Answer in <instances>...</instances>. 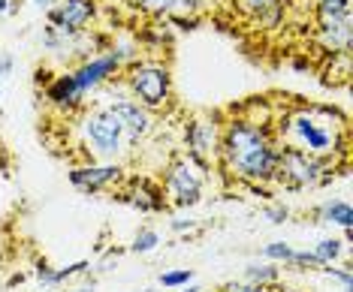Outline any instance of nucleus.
<instances>
[{"mask_svg":"<svg viewBox=\"0 0 353 292\" xmlns=\"http://www.w3.org/2000/svg\"><path fill=\"white\" fill-rule=\"evenodd\" d=\"M278 148L281 145L272 139L269 127H256L248 124L245 118H236L221 133L218 157L223 160L230 175L242 178L248 184H260L275 178Z\"/></svg>","mask_w":353,"mask_h":292,"instance_id":"obj_1","label":"nucleus"},{"mask_svg":"<svg viewBox=\"0 0 353 292\" xmlns=\"http://www.w3.org/2000/svg\"><path fill=\"white\" fill-rule=\"evenodd\" d=\"M278 136L287 139L284 148L305 151L311 157H329L335 151H344V136L335 133V124L320 121V109H299L278 121Z\"/></svg>","mask_w":353,"mask_h":292,"instance_id":"obj_2","label":"nucleus"},{"mask_svg":"<svg viewBox=\"0 0 353 292\" xmlns=\"http://www.w3.org/2000/svg\"><path fill=\"white\" fill-rule=\"evenodd\" d=\"M272 181H281L287 190H305L332 181V160L311 157L296 148H278V169Z\"/></svg>","mask_w":353,"mask_h":292,"instance_id":"obj_3","label":"nucleus"},{"mask_svg":"<svg viewBox=\"0 0 353 292\" xmlns=\"http://www.w3.org/2000/svg\"><path fill=\"white\" fill-rule=\"evenodd\" d=\"M127 87H130V100H136L142 109H160L170 103L172 79L170 70L160 63H136L127 76Z\"/></svg>","mask_w":353,"mask_h":292,"instance_id":"obj_4","label":"nucleus"},{"mask_svg":"<svg viewBox=\"0 0 353 292\" xmlns=\"http://www.w3.org/2000/svg\"><path fill=\"white\" fill-rule=\"evenodd\" d=\"M85 139L100 157H118L124 151V124L109 109H97L85 118Z\"/></svg>","mask_w":353,"mask_h":292,"instance_id":"obj_5","label":"nucleus"},{"mask_svg":"<svg viewBox=\"0 0 353 292\" xmlns=\"http://www.w3.org/2000/svg\"><path fill=\"white\" fill-rule=\"evenodd\" d=\"M205 181V166L196 163L190 157H181L166 169V190L175 196V205L188 208L199 202V190H203Z\"/></svg>","mask_w":353,"mask_h":292,"instance_id":"obj_6","label":"nucleus"},{"mask_svg":"<svg viewBox=\"0 0 353 292\" xmlns=\"http://www.w3.org/2000/svg\"><path fill=\"white\" fill-rule=\"evenodd\" d=\"M184 145H188V157L205 166L212 157H218L221 133H218V127H214L212 121L194 118L188 127H184Z\"/></svg>","mask_w":353,"mask_h":292,"instance_id":"obj_7","label":"nucleus"},{"mask_svg":"<svg viewBox=\"0 0 353 292\" xmlns=\"http://www.w3.org/2000/svg\"><path fill=\"white\" fill-rule=\"evenodd\" d=\"M94 19V0H61L54 10H49L52 28L63 36H73Z\"/></svg>","mask_w":353,"mask_h":292,"instance_id":"obj_8","label":"nucleus"},{"mask_svg":"<svg viewBox=\"0 0 353 292\" xmlns=\"http://www.w3.org/2000/svg\"><path fill=\"white\" fill-rule=\"evenodd\" d=\"M112 112L118 115V121L124 124V136L130 142H139L142 136H148V129H151V115H148V109H142L136 100H130V96H124V100H115L109 105Z\"/></svg>","mask_w":353,"mask_h":292,"instance_id":"obj_9","label":"nucleus"},{"mask_svg":"<svg viewBox=\"0 0 353 292\" xmlns=\"http://www.w3.org/2000/svg\"><path fill=\"white\" fill-rule=\"evenodd\" d=\"M118 67L121 63L115 61V54H100V58H91V61H85L82 67H79L73 72V79H76V85H79V91L88 94V91H94L97 85H103L109 76H115Z\"/></svg>","mask_w":353,"mask_h":292,"instance_id":"obj_10","label":"nucleus"},{"mask_svg":"<svg viewBox=\"0 0 353 292\" xmlns=\"http://www.w3.org/2000/svg\"><path fill=\"white\" fill-rule=\"evenodd\" d=\"M121 178V166H115V163H109V166H79L70 172V184L79 190H85V193H97L103 190L106 184L112 181H118Z\"/></svg>","mask_w":353,"mask_h":292,"instance_id":"obj_11","label":"nucleus"},{"mask_svg":"<svg viewBox=\"0 0 353 292\" xmlns=\"http://www.w3.org/2000/svg\"><path fill=\"white\" fill-rule=\"evenodd\" d=\"M46 96H49L52 105H58V109H76L79 103H82V91H79L73 72H67V76H58L54 82L46 87Z\"/></svg>","mask_w":353,"mask_h":292,"instance_id":"obj_12","label":"nucleus"},{"mask_svg":"<svg viewBox=\"0 0 353 292\" xmlns=\"http://www.w3.org/2000/svg\"><path fill=\"white\" fill-rule=\"evenodd\" d=\"M317 43L332 54H341V52H350V43H353V21H344V24H326V28H317Z\"/></svg>","mask_w":353,"mask_h":292,"instance_id":"obj_13","label":"nucleus"},{"mask_svg":"<svg viewBox=\"0 0 353 292\" xmlns=\"http://www.w3.org/2000/svg\"><path fill=\"white\" fill-rule=\"evenodd\" d=\"M130 205H136L139 211H145V214H148V211H163V205H166L163 187H157V184L148 181V178H136Z\"/></svg>","mask_w":353,"mask_h":292,"instance_id":"obj_14","label":"nucleus"},{"mask_svg":"<svg viewBox=\"0 0 353 292\" xmlns=\"http://www.w3.org/2000/svg\"><path fill=\"white\" fill-rule=\"evenodd\" d=\"M317 21L320 28L350 21V0H317Z\"/></svg>","mask_w":353,"mask_h":292,"instance_id":"obj_15","label":"nucleus"},{"mask_svg":"<svg viewBox=\"0 0 353 292\" xmlns=\"http://www.w3.org/2000/svg\"><path fill=\"white\" fill-rule=\"evenodd\" d=\"M320 223H332V226H341V229H350V226H353V208H350V202L329 199L326 205L320 208Z\"/></svg>","mask_w":353,"mask_h":292,"instance_id":"obj_16","label":"nucleus"},{"mask_svg":"<svg viewBox=\"0 0 353 292\" xmlns=\"http://www.w3.org/2000/svg\"><path fill=\"white\" fill-rule=\"evenodd\" d=\"M245 278H248V283H254V286L266 289L269 283L281 280V269H278V265H272V262H251L245 269Z\"/></svg>","mask_w":353,"mask_h":292,"instance_id":"obj_17","label":"nucleus"},{"mask_svg":"<svg viewBox=\"0 0 353 292\" xmlns=\"http://www.w3.org/2000/svg\"><path fill=\"white\" fill-rule=\"evenodd\" d=\"M85 269H88L85 259H82V262L67 265V269H58V271H52V269H39V271H37V280H39V283H46V286H58V283L70 280V278H76V274H82Z\"/></svg>","mask_w":353,"mask_h":292,"instance_id":"obj_18","label":"nucleus"},{"mask_svg":"<svg viewBox=\"0 0 353 292\" xmlns=\"http://www.w3.org/2000/svg\"><path fill=\"white\" fill-rule=\"evenodd\" d=\"M341 250H344V241H339V238H323V241H320V244L314 247V256H317L323 265H332L335 259L341 256Z\"/></svg>","mask_w":353,"mask_h":292,"instance_id":"obj_19","label":"nucleus"},{"mask_svg":"<svg viewBox=\"0 0 353 292\" xmlns=\"http://www.w3.org/2000/svg\"><path fill=\"white\" fill-rule=\"evenodd\" d=\"M160 244V235H157V229H151V226H145V229H139L136 232V238H133V244H130V250L133 253H151Z\"/></svg>","mask_w":353,"mask_h":292,"instance_id":"obj_20","label":"nucleus"},{"mask_svg":"<svg viewBox=\"0 0 353 292\" xmlns=\"http://www.w3.org/2000/svg\"><path fill=\"white\" fill-rule=\"evenodd\" d=\"M188 283H194V271L190 269H175V271L160 274V286H166V289H181Z\"/></svg>","mask_w":353,"mask_h":292,"instance_id":"obj_21","label":"nucleus"},{"mask_svg":"<svg viewBox=\"0 0 353 292\" xmlns=\"http://www.w3.org/2000/svg\"><path fill=\"white\" fill-rule=\"evenodd\" d=\"M263 256L275 259V262H281V265H287L290 262V256H293V247L287 244V241H272V244L263 247Z\"/></svg>","mask_w":353,"mask_h":292,"instance_id":"obj_22","label":"nucleus"},{"mask_svg":"<svg viewBox=\"0 0 353 292\" xmlns=\"http://www.w3.org/2000/svg\"><path fill=\"white\" fill-rule=\"evenodd\" d=\"M236 3L248 15H266L272 6H278V0H236Z\"/></svg>","mask_w":353,"mask_h":292,"instance_id":"obj_23","label":"nucleus"},{"mask_svg":"<svg viewBox=\"0 0 353 292\" xmlns=\"http://www.w3.org/2000/svg\"><path fill=\"white\" fill-rule=\"evenodd\" d=\"M287 265H302V269H323V262L314 256V250H293V256H290V262Z\"/></svg>","mask_w":353,"mask_h":292,"instance_id":"obj_24","label":"nucleus"},{"mask_svg":"<svg viewBox=\"0 0 353 292\" xmlns=\"http://www.w3.org/2000/svg\"><path fill=\"white\" fill-rule=\"evenodd\" d=\"M320 271L329 274V278H339V280L344 283V292H350V286H353V274H350V269H335V265H323Z\"/></svg>","mask_w":353,"mask_h":292,"instance_id":"obj_25","label":"nucleus"},{"mask_svg":"<svg viewBox=\"0 0 353 292\" xmlns=\"http://www.w3.org/2000/svg\"><path fill=\"white\" fill-rule=\"evenodd\" d=\"M175 3H179V0H142L139 6L145 12H172Z\"/></svg>","mask_w":353,"mask_h":292,"instance_id":"obj_26","label":"nucleus"},{"mask_svg":"<svg viewBox=\"0 0 353 292\" xmlns=\"http://www.w3.org/2000/svg\"><path fill=\"white\" fill-rule=\"evenodd\" d=\"M221 292H266V289L254 286V283H248V280H230L221 286Z\"/></svg>","mask_w":353,"mask_h":292,"instance_id":"obj_27","label":"nucleus"},{"mask_svg":"<svg viewBox=\"0 0 353 292\" xmlns=\"http://www.w3.org/2000/svg\"><path fill=\"white\" fill-rule=\"evenodd\" d=\"M266 217L272 223H284L287 217H290V211H287L284 205H272V208H266Z\"/></svg>","mask_w":353,"mask_h":292,"instance_id":"obj_28","label":"nucleus"},{"mask_svg":"<svg viewBox=\"0 0 353 292\" xmlns=\"http://www.w3.org/2000/svg\"><path fill=\"white\" fill-rule=\"evenodd\" d=\"M10 70H12V58H0V82L6 79V72H10ZM0 112H3V109H0Z\"/></svg>","mask_w":353,"mask_h":292,"instance_id":"obj_29","label":"nucleus"},{"mask_svg":"<svg viewBox=\"0 0 353 292\" xmlns=\"http://www.w3.org/2000/svg\"><path fill=\"white\" fill-rule=\"evenodd\" d=\"M34 3L39 6V10H52V6L58 3V0H34Z\"/></svg>","mask_w":353,"mask_h":292,"instance_id":"obj_30","label":"nucleus"},{"mask_svg":"<svg viewBox=\"0 0 353 292\" xmlns=\"http://www.w3.org/2000/svg\"><path fill=\"white\" fill-rule=\"evenodd\" d=\"M181 292H203V289H199L196 283H188V286H181Z\"/></svg>","mask_w":353,"mask_h":292,"instance_id":"obj_31","label":"nucleus"},{"mask_svg":"<svg viewBox=\"0 0 353 292\" xmlns=\"http://www.w3.org/2000/svg\"><path fill=\"white\" fill-rule=\"evenodd\" d=\"M6 6H10V0H0V12H6Z\"/></svg>","mask_w":353,"mask_h":292,"instance_id":"obj_32","label":"nucleus"},{"mask_svg":"<svg viewBox=\"0 0 353 292\" xmlns=\"http://www.w3.org/2000/svg\"><path fill=\"white\" fill-rule=\"evenodd\" d=\"M76 292H91V289H76Z\"/></svg>","mask_w":353,"mask_h":292,"instance_id":"obj_33","label":"nucleus"},{"mask_svg":"<svg viewBox=\"0 0 353 292\" xmlns=\"http://www.w3.org/2000/svg\"><path fill=\"white\" fill-rule=\"evenodd\" d=\"M133 3H142V0H133Z\"/></svg>","mask_w":353,"mask_h":292,"instance_id":"obj_34","label":"nucleus"}]
</instances>
